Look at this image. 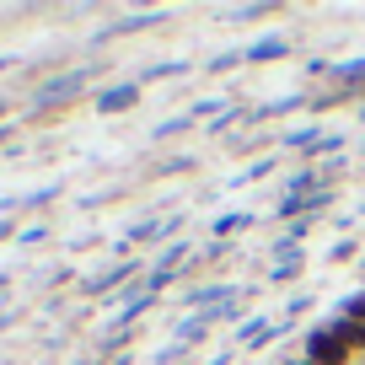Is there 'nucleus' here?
Here are the masks:
<instances>
[{
    "instance_id": "20e7f679",
    "label": "nucleus",
    "mask_w": 365,
    "mask_h": 365,
    "mask_svg": "<svg viewBox=\"0 0 365 365\" xmlns=\"http://www.w3.org/2000/svg\"><path fill=\"white\" fill-rule=\"evenodd\" d=\"M328 328H333V333L344 339V349H349V354H354V349L365 354V322H354V317H333Z\"/></svg>"
},
{
    "instance_id": "7ed1b4c3",
    "label": "nucleus",
    "mask_w": 365,
    "mask_h": 365,
    "mask_svg": "<svg viewBox=\"0 0 365 365\" xmlns=\"http://www.w3.org/2000/svg\"><path fill=\"white\" fill-rule=\"evenodd\" d=\"M135 103H140V81H124V86L97 91V113H129Z\"/></svg>"
},
{
    "instance_id": "1a4fd4ad",
    "label": "nucleus",
    "mask_w": 365,
    "mask_h": 365,
    "mask_svg": "<svg viewBox=\"0 0 365 365\" xmlns=\"http://www.w3.org/2000/svg\"><path fill=\"white\" fill-rule=\"evenodd\" d=\"M344 317H354V322H365V296H349V301H344Z\"/></svg>"
},
{
    "instance_id": "f03ea898",
    "label": "nucleus",
    "mask_w": 365,
    "mask_h": 365,
    "mask_svg": "<svg viewBox=\"0 0 365 365\" xmlns=\"http://www.w3.org/2000/svg\"><path fill=\"white\" fill-rule=\"evenodd\" d=\"M317 210H328V194H285V199H279V205H274V220L317 215Z\"/></svg>"
},
{
    "instance_id": "0eeeda50",
    "label": "nucleus",
    "mask_w": 365,
    "mask_h": 365,
    "mask_svg": "<svg viewBox=\"0 0 365 365\" xmlns=\"http://www.w3.org/2000/svg\"><path fill=\"white\" fill-rule=\"evenodd\" d=\"M124 274H135V263H118V269H108V274H97V279H91V296H103V290H113L118 285V279H124Z\"/></svg>"
},
{
    "instance_id": "423d86ee",
    "label": "nucleus",
    "mask_w": 365,
    "mask_h": 365,
    "mask_svg": "<svg viewBox=\"0 0 365 365\" xmlns=\"http://www.w3.org/2000/svg\"><path fill=\"white\" fill-rule=\"evenodd\" d=\"M81 81H86L81 70H70L65 81H48V86H43V103H54V97H70V91H81Z\"/></svg>"
},
{
    "instance_id": "6e6552de",
    "label": "nucleus",
    "mask_w": 365,
    "mask_h": 365,
    "mask_svg": "<svg viewBox=\"0 0 365 365\" xmlns=\"http://www.w3.org/2000/svg\"><path fill=\"white\" fill-rule=\"evenodd\" d=\"M247 220H252V215H220V220H215V237H231V231H247Z\"/></svg>"
},
{
    "instance_id": "9d476101",
    "label": "nucleus",
    "mask_w": 365,
    "mask_h": 365,
    "mask_svg": "<svg viewBox=\"0 0 365 365\" xmlns=\"http://www.w3.org/2000/svg\"><path fill=\"white\" fill-rule=\"evenodd\" d=\"M290 365H312V360H290Z\"/></svg>"
},
{
    "instance_id": "f257e3e1",
    "label": "nucleus",
    "mask_w": 365,
    "mask_h": 365,
    "mask_svg": "<svg viewBox=\"0 0 365 365\" xmlns=\"http://www.w3.org/2000/svg\"><path fill=\"white\" fill-rule=\"evenodd\" d=\"M307 360L312 365H349V349L333 328H312L307 333Z\"/></svg>"
},
{
    "instance_id": "39448f33",
    "label": "nucleus",
    "mask_w": 365,
    "mask_h": 365,
    "mask_svg": "<svg viewBox=\"0 0 365 365\" xmlns=\"http://www.w3.org/2000/svg\"><path fill=\"white\" fill-rule=\"evenodd\" d=\"M279 54H285V38H258L242 59H247V65H258V59H279Z\"/></svg>"
}]
</instances>
